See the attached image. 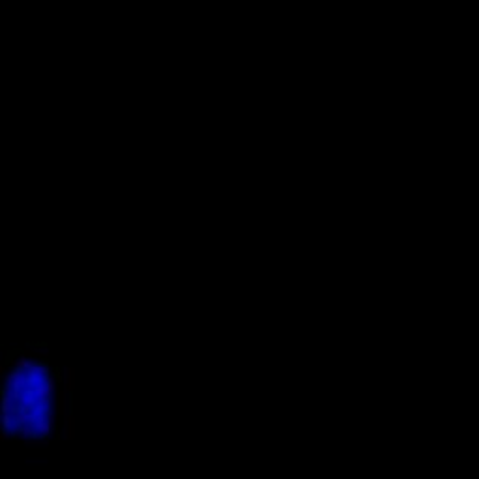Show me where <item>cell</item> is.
<instances>
[{
    "mask_svg": "<svg viewBox=\"0 0 479 479\" xmlns=\"http://www.w3.org/2000/svg\"><path fill=\"white\" fill-rule=\"evenodd\" d=\"M4 382L11 387H17V389H28V372L26 371H19V369H13L9 372L8 376H4Z\"/></svg>",
    "mask_w": 479,
    "mask_h": 479,
    "instance_id": "6da1fadb",
    "label": "cell"
},
{
    "mask_svg": "<svg viewBox=\"0 0 479 479\" xmlns=\"http://www.w3.org/2000/svg\"><path fill=\"white\" fill-rule=\"evenodd\" d=\"M11 365H13V369H19V371H28L32 365H34V359L23 352V354H19L15 359L11 361Z\"/></svg>",
    "mask_w": 479,
    "mask_h": 479,
    "instance_id": "7a4b0ae2",
    "label": "cell"
},
{
    "mask_svg": "<svg viewBox=\"0 0 479 479\" xmlns=\"http://www.w3.org/2000/svg\"><path fill=\"white\" fill-rule=\"evenodd\" d=\"M73 416H64V438L71 440L73 438Z\"/></svg>",
    "mask_w": 479,
    "mask_h": 479,
    "instance_id": "3957f363",
    "label": "cell"
},
{
    "mask_svg": "<svg viewBox=\"0 0 479 479\" xmlns=\"http://www.w3.org/2000/svg\"><path fill=\"white\" fill-rule=\"evenodd\" d=\"M64 389H66L68 393L73 391V369H71V367L64 369Z\"/></svg>",
    "mask_w": 479,
    "mask_h": 479,
    "instance_id": "277c9868",
    "label": "cell"
},
{
    "mask_svg": "<svg viewBox=\"0 0 479 479\" xmlns=\"http://www.w3.org/2000/svg\"><path fill=\"white\" fill-rule=\"evenodd\" d=\"M19 438H23V440L36 438V425H34V423H28V425L21 427V434H19Z\"/></svg>",
    "mask_w": 479,
    "mask_h": 479,
    "instance_id": "5b68a950",
    "label": "cell"
},
{
    "mask_svg": "<svg viewBox=\"0 0 479 479\" xmlns=\"http://www.w3.org/2000/svg\"><path fill=\"white\" fill-rule=\"evenodd\" d=\"M66 408H68V391L64 389V391H60V395H58V412H60V416H68V414H66Z\"/></svg>",
    "mask_w": 479,
    "mask_h": 479,
    "instance_id": "8992f818",
    "label": "cell"
},
{
    "mask_svg": "<svg viewBox=\"0 0 479 479\" xmlns=\"http://www.w3.org/2000/svg\"><path fill=\"white\" fill-rule=\"evenodd\" d=\"M56 382H60V380L56 378V376H54V374H51V376H49V378H47V387H49V389H51V391H53V393H54V389H56Z\"/></svg>",
    "mask_w": 479,
    "mask_h": 479,
    "instance_id": "52a82bcc",
    "label": "cell"
},
{
    "mask_svg": "<svg viewBox=\"0 0 479 479\" xmlns=\"http://www.w3.org/2000/svg\"><path fill=\"white\" fill-rule=\"evenodd\" d=\"M47 421H49V425L53 429V433H56V417H54V412H49V414H47Z\"/></svg>",
    "mask_w": 479,
    "mask_h": 479,
    "instance_id": "ba28073f",
    "label": "cell"
},
{
    "mask_svg": "<svg viewBox=\"0 0 479 479\" xmlns=\"http://www.w3.org/2000/svg\"><path fill=\"white\" fill-rule=\"evenodd\" d=\"M9 438H13L9 431H2V433H0V442H6V440H9Z\"/></svg>",
    "mask_w": 479,
    "mask_h": 479,
    "instance_id": "9c48e42d",
    "label": "cell"
}]
</instances>
